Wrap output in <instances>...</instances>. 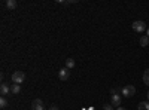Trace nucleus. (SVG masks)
Returning a JSON list of instances; mask_svg holds the SVG:
<instances>
[{
  "label": "nucleus",
  "mask_w": 149,
  "mask_h": 110,
  "mask_svg": "<svg viewBox=\"0 0 149 110\" xmlns=\"http://www.w3.org/2000/svg\"><path fill=\"white\" fill-rule=\"evenodd\" d=\"M121 92H122L124 97L130 98V97H134V94H136V88L133 86V85H125L124 88H121Z\"/></svg>",
  "instance_id": "1"
},
{
  "label": "nucleus",
  "mask_w": 149,
  "mask_h": 110,
  "mask_svg": "<svg viewBox=\"0 0 149 110\" xmlns=\"http://www.w3.org/2000/svg\"><path fill=\"white\" fill-rule=\"evenodd\" d=\"M131 27H133L134 31H137V33H143L145 30H148L145 21H134V22L131 24Z\"/></svg>",
  "instance_id": "2"
},
{
  "label": "nucleus",
  "mask_w": 149,
  "mask_h": 110,
  "mask_svg": "<svg viewBox=\"0 0 149 110\" xmlns=\"http://www.w3.org/2000/svg\"><path fill=\"white\" fill-rule=\"evenodd\" d=\"M26 80V75H24V71H15L14 75H12V82L14 83H22Z\"/></svg>",
  "instance_id": "3"
},
{
  "label": "nucleus",
  "mask_w": 149,
  "mask_h": 110,
  "mask_svg": "<svg viewBox=\"0 0 149 110\" xmlns=\"http://www.w3.org/2000/svg\"><path fill=\"white\" fill-rule=\"evenodd\" d=\"M69 77H70V70H69L67 67L58 70V79H60V80H67Z\"/></svg>",
  "instance_id": "4"
},
{
  "label": "nucleus",
  "mask_w": 149,
  "mask_h": 110,
  "mask_svg": "<svg viewBox=\"0 0 149 110\" xmlns=\"http://www.w3.org/2000/svg\"><path fill=\"white\" fill-rule=\"evenodd\" d=\"M31 109H33V110H45V107H43V101L39 100V98L33 100V103H31Z\"/></svg>",
  "instance_id": "5"
},
{
  "label": "nucleus",
  "mask_w": 149,
  "mask_h": 110,
  "mask_svg": "<svg viewBox=\"0 0 149 110\" xmlns=\"http://www.w3.org/2000/svg\"><path fill=\"white\" fill-rule=\"evenodd\" d=\"M110 104L113 106V107H119V106H121V95H118V94H113V95H112Z\"/></svg>",
  "instance_id": "6"
},
{
  "label": "nucleus",
  "mask_w": 149,
  "mask_h": 110,
  "mask_svg": "<svg viewBox=\"0 0 149 110\" xmlns=\"http://www.w3.org/2000/svg\"><path fill=\"white\" fill-rule=\"evenodd\" d=\"M9 92H10V86H8L6 83H2V85H0V94H2L3 97L8 95Z\"/></svg>",
  "instance_id": "7"
},
{
  "label": "nucleus",
  "mask_w": 149,
  "mask_h": 110,
  "mask_svg": "<svg viewBox=\"0 0 149 110\" xmlns=\"http://www.w3.org/2000/svg\"><path fill=\"white\" fill-rule=\"evenodd\" d=\"M140 46L142 48H146L148 45H149V37H148V36H140Z\"/></svg>",
  "instance_id": "8"
},
{
  "label": "nucleus",
  "mask_w": 149,
  "mask_h": 110,
  "mask_svg": "<svg viewBox=\"0 0 149 110\" xmlns=\"http://www.w3.org/2000/svg\"><path fill=\"white\" fill-rule=\"evenodd\" d=\"M10 92H12V94H19V92H21V86H19L18 83L10 85Z\"/></svg>",
  "instance_id": "9"
},
{
  "label": "nucleus",
  "mask_w": 149,
  "mask_h": 110,
  "mask_svg": "<svg viewBox=\"0 0 149 110\" xmlns=\"http://www.w3.org/2000/svg\"><path fill=\"white\" fill-rule=\"evenodd\" d=\"M17 6H18L17 0H8V2H6V8L8 9H15Z\"/></svg>",
  "instance_id": "10"
},
{
  "label": "nucleus",
  "mask_w": 149,
  "mask_h": 110,
  "mask_svg": "<svg viewBox=\"0 0 149 110\" xmlns=\"http://www.w3.org/2000/svg\"><path fill=\"white\" fill-rule=\"evenodd\" d=\"M137 109L139 110H149V101H140Z\"/></svg>",
  "instance_id": "11"
},
{
  "label": "nucleus",
  "mask_w": 149,
  "mask_h": 110,
  "mask_svg": "<svg viewBox=\"0 0 149 110\" xmlns=\"http://www.w3.org/2000/svg\"><path fill=\"white\" fill-rule=\"evenodd\" d=\"M74 66H76V63H74V59L73 58H69V59H66V67L70 70V68H73Z\"/></svg>",
  "instance_id": "12"
},
{
  "label": "nucleus",
  "mask_w": 149,
  "mask_h": 110,
  "mask_svg": "<svg viewBox=\"0 0 149 110\" xmlns=\"http://www.w3.org/2000/svg\"><path fill=\"white\" fill-rule=\"evenodd\" d=\"M143 82H145V85L149 86V68H146L145 73H143Z\"/></svg>",
  "instance_id": "13"
},
{
  "label": "nucleus",
  "mask_w": 149,
  "mask_h": 110,
  "mask_svg": "<svg viewBox=\"0 0 149 110\" xmlns=\"http://www.w3.org/2000/svg\"><path fill=\"white\" fill-rule=\"evenodd\" d=\"M8 106V100L5 98V97H2V98H0V107H2V109H5Z\"/></svg>",
  "instance_id": "14"
},
{
  "label": "nucleus",
  "mask_w": 149,
  "mask_h": 110,
  "mask_svg": "<svg viewBox=\"0 0 149 110\" xmlns=\"http://www.w3.org/2000/svg\"><path fill=\"white\" fill-rule=\"evenodd\" d=\"M103 110H113V106H112V104H104Z\"/></svg>",
  "instance_id": "15"
},
{
  "label": "nucleus",
  "mask_w": 149,
  "mask_h": 110,
  "mask_svg": "<svg viewBox=\"0 0 149 110\" xmlns=\"http://www.w3.org/2000/svg\"><path fill=\"white\" fill-rule=\"evenodd\" d=\"M48 110H58V107H57V106H51Z\"/></svg>",
  "instance_id": "16"
},
{
  "label": "nucleus",
  "mask_w": 149,
  "mask_h": 110,
  "mask_svg": "<svg viewBox=\"0 0 149 110\" xmlns=\"http://www.w3.org/2000/svg\"><path fill=\"white\" fill-rule=\"evenodd\" d=\"M116 110H127L125 107H116Z\"/></svg>",
  "instance_id": "17"
},
{
  "label": "nucleus",
  "mask_w": 149,
  "mask_h": 110,
  "mask_svg": "<svg viewBox=\"0 0 149 110\" xmlns=\"http://www.w3.org/2000/svg\"><path fill=\"white\" fill-rule=\"evenodd\" d=\"M146 36H148V37H149V27H148V34H146Z\"/></svg>",
  "instance_id": "18"
},
{
  "label": "nucleus",
  "mask_w": 149,
  "mask_h": 110,
  "mask_svg": "<svg viewBox=\"0 0 149 110\" xmlns=\"http://www.w3.org/2000/svg\"><path fill=\"white\" fill-rule=\"evenodd\" d=\"M148 101H149V91H148Z\"/></svg>",
  "instance_id": "19"
}]
</instances>
